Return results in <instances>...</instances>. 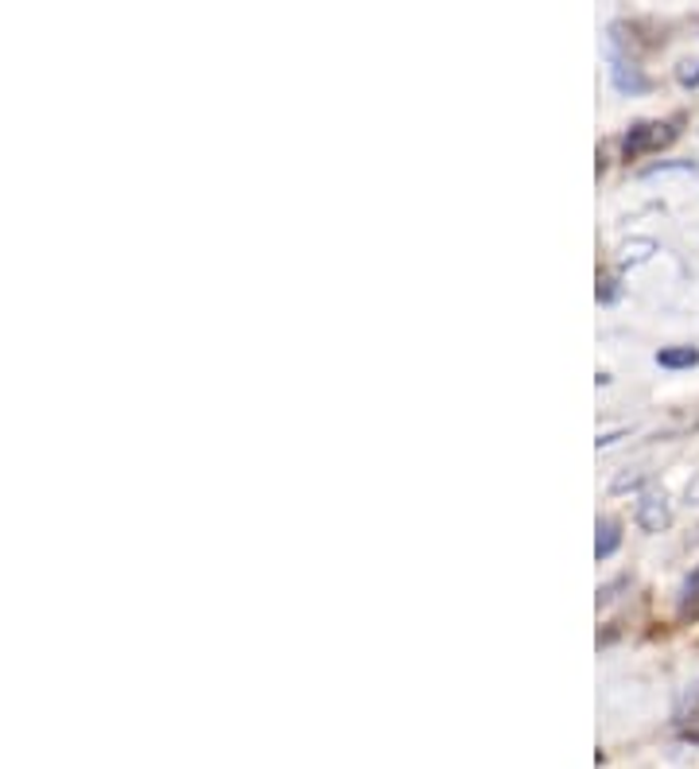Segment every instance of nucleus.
Listing matches in <instances>:
<instances>
[{
  "label": "nucleus",
  "instance_id": "obj_1",
  "mask_svg": "<svg viewBox=\"0 0 699 769\" xmlns=\"http://www.w3.org/2000/svg\"><path fill=\"white\" fill-rule=\"evenodd\" d=\"M673 141H676V124L673 121H641L626 133L622 152H626V159H638V156H646V152H656V148H664V144H673Z\"/></svg>",
  "mask_w": 699,
  "mask_h": 769
},
{
  "label": "nucleus",
  "instance_id": "obj_2",
  "mask_svg": "<svg viewBox=\"0 0 699 769\" xmlns=\"http://www.w3.org/2000/svg\"><path fill=\"white\" fill-rule=\"evenodd\" d=\"M638 525L646 532H661L673 525V509H668V497L664 494H646L638 502Z\"/></svg>",
  "mask_w": 699,
  "mask_h": 769
},
{
  "label": "nucleus",
  "instance_id": "obj_3",
  "mask_svg": "<svg viewBox=\"0 0 699 769\" xmlns=\"http://www.w3.org/2000/svg\"><path fill=\"white\" fill-rule=\"evenodd\" d=\"M618 544H622V525L614 521V517H602V521H599V537H594V556H599V560L614 556V552H618Z\"/></svg>",
  "mask_w": 699,
  "mask_h": 769
},
{
  "label": "nucleus",
  "instance_id": "obj_4",
  "mask_svg": "<svg viewBox=\"0 0 699 769\" xmlns=\"http://www.w3.org/2000/svg\"><path fill=\"white\" fill-rule=\"evenodd\" d=\"M656 365H664V370H691V365H699V350L696 346H668V350L656 355Z\"/></svg>",
  "mask_w": 699,
  "mask_h": 769
},
{
  "label": "nucleus",
  "instance_id": "obj_5",
  "mask_svg": "<svg viewBox=\"0 0 699 769\" xmlns=\"http://www.w3.org/2000/svg\"><path fill=\"white\" fill-rule=\"evenodd\" d=\"M680 618H699V567L684 579V591H680Z\"/></svg>",
  "mask_w": 699,
  "mask_h": 769
}]
</instances>
